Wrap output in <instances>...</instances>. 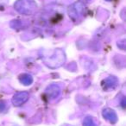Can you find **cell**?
Segmentation results:
<instances>
[{
	"label": "cell",
	"instance_id": "cell-8",
	"mask_svg": "<svg viewBox=\"0 0 126 126\" xmlns=\"http://www.w3.org/2000/svg\"><path fill=\"white\" fill-rule=\"evenodd\" d=\"M19 81L24 86H30L33 83V77L29 74H21L19 77Z\"/></svg>",
	"mask_w": 126,
	"mask_h": 126
},
{
	"label": "cell",
	"instance_id": "cell-12",
	"mask_svg": "<svg viewBox=\"0 0 126 126\" xmlns=\"http://www.w3.org/2000/svg\"><path fill=\"white\" fill-rule=\"evenodd\" d=\"M106 1H110V0H106Z\"/></svg>",
	"mask_w": 126,
	"mask_h": 126
},
{
	"label": "cell",
	"instance_id": "cell-11",
	"mask_svg": "<svg viewBox=\"0 0 126 126\" xmlns=\"http://www.w3.org/2000/svg\"><path fill=\"white\" fill-rule=\"evenodd\" d=\"M88 1H90V0H80V2H82V3H86V2H88Z\"/></svg>",
	"mask_w": 126,
	"mask_h": 126
},
{
	"label": "cell",
	"instance_id": "cell-1",
	"mask_svg": "<svg viewBox=\"0 0 126 126\" xmlns=\"http://www.w3.org/2000/svg\"><path fill=\"white\" fill-rule=\"evenodd\" d=\"M42 61L45 62V64L48 67L51 68H56L62 65L66 61L65 53L63 52L61 49H55L53 52L52 54L47 55V54H43Z\"/></svg>",
	"mask_w": 126,
	"mask_h": 126
},
{
	"label": "cell",
	"instance_id": "cell-9",
	"mask_svg": "<svg viewBox=\"0 0 126 126\" xmlns=\"http://www.w3.org/2000/svg\"><path fill=\"white\" fill-rule=\"evenodd\" d=\"M83 126H97V124L93 117L87 116V117H85L84 121H83Z\"/></svg>",
	"mask_w": 126,
	"mask_h": 126
},
{
	"label": "cell",
	"instance_id": "cell-2",
	"mask_svg": "<svg viewBox=\"0 0 126 126\" xmlns=\"http://www.w3.org/2000/svg\"><path fill=\"white\" fill-rule=\"evenodd\" d=\"M14 8L20 14L30 16L37 11V4L34 0H17Z\"/></svg>",
	"mask_w": 126,
	"mask_h": 126
},
{
	"label": "cell",
	"instance_id": "cell-7",
	"mask_svg": "<svg viewBox=\"0 0 126 126\" xmlns=\"http://www.w3.org/2000/svg\"><path fill=\"white\" fill-rule=\"evenodd\" d=\"M118 84V79L115 76H109L103 81V86L105 89H114Z\"/></svg>",
	"mask_w": 126,
	"mask_h": 126
},
{
	"label": "cell",
	"instance_id": "cell-6",
	"mask_svg": "<svg viewBox=\"0 0 126 126\" xmlns=\"http://www.w3.org/2000/svg\"><path fill=\"white\" fill-rule=\"evenodd\" d=\"M104 118L110 122V124H116L117 122V115L115 112V110L110 108H105L102 111Z\"/></svg>",
	"mask_w": 126,
	"mask_h": 126
},
{
	"label": "cell",
	"instance_id": "cell-4",
	"mask_svg": "<svg viewBox=\"0 0 126 126\" xmlns=\"http://www.w3.org/2000/svg\"><path fill=\"white\" fill-rule=\"evenodd\" d=\"M61 93V86L57 84H51L46 88L45 90V93L46 96L48 98V99L52 100V99H55L58 97L60 96Z\"/></svg>",
	"mask_w": 126,
	"mask_h": 126
},
{
	"label": "cell",
	"instance_id": "cell-10",
	"mask_svg": "<svg viewBox=\"0 0 126 126\" xmlns=\"http://www.w3.org/2000/svg\"><path fill=\"white\" fill-rule=\"evenodd\" d=\"M4 109H5V104L4 101L0 102V111H4Z\"/></svg>",
	"mask_w": 126,
	"mask_h": 126
},
{
	"label": "cell",
	"instance_id": "cell-3",
	"mask_svg": "<svg viewBox=\"0 0 126 126\" xmlns=\"http://www.w3.org/2000/svg\"><path fill=\"white\" fill-rule=\"evenodd\" d=\"M84 12H85V4L84 3L80 2V1L74 3L73 4L69 5L68 9H67V13H68L69 17L74 22L79 20L84 15Z\"/></svg>",
	"mask_w": 126,
	"mask_h": 126
},
{
	"label": "cell",
	"instance_id": "cell-5",
	"mask_svg": "<svg viewBox=\"0 0 126 126\" xmlns=\"http://www.w3.org/2000/svg\"><path fill=\"white\" fill-rule=\"evenodd\" d=\"M29 98H30V95L27 92H19L13 96L11 102L15 106H21L28 101Z\"/></svg>",
	"mask_w": 126,
	"mask_h": 126
}]
</instances>
